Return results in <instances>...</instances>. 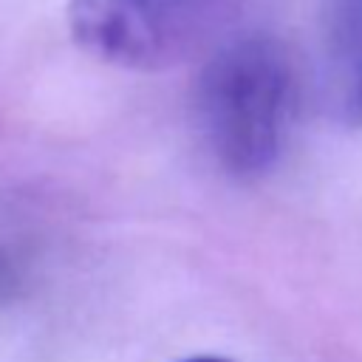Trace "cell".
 I'll return each mask as SVG.
<instances>
[{"label": "cell", "instance_id": "obj_1", "mask_svg": "<svg viewBox=\"0 0 362 362\" xmlns=\"http://www.w3.org/2000/svg\"><path fill=\"white\" fill-rule=\"evenodd\" d=\"M294 102L286 48L269 34L223 42L195 82V122L212 158L238 178L263 175L280 156Z\"/></svg>", "mask_w": 362, "mask_h": 362}, {"label": "cell", "instance_id": "obj_2", "mask_svg": "<svg viewBox=\"0 0 362 362\" xmlns=\"http://www.w3.org/2000/svg\"><path fill=\"white\" fill-rule=\"evenodd\" d=\"M235 0H71L68 25L76 45L99 62L127 71H161L226 20Z\"/></svg>", "mask_w": 362, "mask_h": 362}, {"label": "cell", "instance_id": "obj_3", "mask_svg": "<svg viewBox=\"0 0 362 362\" xmlns=\"http://www.w3.org/2000/svg\"><path fill=\"white\" fill-rule=\"evenodd\" d=\"M320 85L342 127H362V0H331L322 28Z\"/></svg>", "mask_w": 362, "mask_h": 362}, {"label": "cell", "instance_id": "obj_4", "mask_svg": "<svg viewBox=\"0 0 362 362\" xmlns=\"http://www.w3.org/2000/svg\"><path fill=\"white\" fill-rule=\"evenodd\" d=\"M181 362H232V359H223V356H187Z\"/></svg>", "mask_w": 362, "mask_h": 362}]
</instances>
